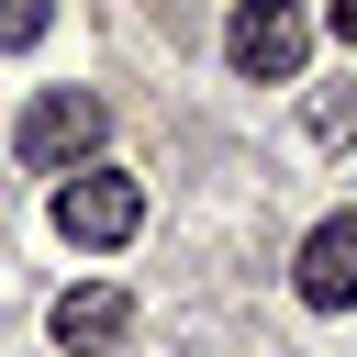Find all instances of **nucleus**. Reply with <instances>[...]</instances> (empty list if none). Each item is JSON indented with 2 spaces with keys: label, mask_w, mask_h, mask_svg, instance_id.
<instances>
[{
  "label": "nucleus",
  "mask_w": 357,
  "mask_h": 357,
  "mask_svg": "<svg viewBox=\"0 0 357 357\" xmlns=\"http://www.w3.org/2000/svg\"><path fill=\"white\" fill-rule=\"evenodd\" d=\"M301 56H312V11L301 0H234V22H223V67L234 78H301Z\"/></svg>",
  "instance_id": "1"
},
{
  "label": "nucleus",
  "mask_w": 357,
  "mask_h": 357,
  "mask_svg": "<svg viewBox=\"0 0 357 357\" xmlns=\"http://www.w3.org/2000/svg\"><path fill=\"white\" fill-rule=\"evenodd\" d=\"M100 134H112L100 89H45V100L11 123V156H22V167H78V156H100Z\"/></svg>",
  "instance_id": "2"
},
{
  "label": "nucleus",
  "mask_w": 357,
  "mask_h": 357,
  "mask_svg": "<svg viewBox=\"0 0 357 357\" xmlns=\"http://www.w3.org/2000/svg\"><path fill=\"white\" fill-rule=\"evenodd\" d=\"M134 223H145V190H134L123 167H89V156H78V178L56 190V234H67V245H123Z\"/></svg>",
  "instance_id": "3"
},
{
  "label": "nucleus",
  "mask_w": 357,
  "mask_h": 357,
  "mask_svg": "<svg viewBox=\"0 0 357 357\" xmlns=\"http://www.w3.org/2000/svg\"><path fill=\"white\" fill-rule=\"evenodd\" d=\"M290 290H301L312 312H346V301H357V212H324V223L301 234V257H290Z\"/></svg>",
  "instance_id": "4"
},
{
  "label": "nucleus",
  "mask_w": 357,
  "mask_h": 357,
  "mask_svg": "<svg viewBox=\"0 0 357 357\" xmlns=\"http://www.w3.org/2000/svg\"><path fill=\"white\" fill-rule=\"evenodd\" d=\"M45 324H56V346H112V335L134 324V301H123L112 279H78V290H56V312H45Z\"/></svg>",
  "instance_id": "5"
},
{
  "label": "nucleus",
  "mask_w": 357,
  "mask_h": 357,
  "mask_svg": "<svg viewBox=\"0 0 357 357\" xmlns=\"http://www.w3.org/2000/svg\"><path fill=\"white\" fill-rule=\"evenodd\" d=\"M312 134H324V145H357V89H324V100H312Z\"/></svg>",
  "instance_id": "6"
},
{
  "label": "nucleus",
  "mask_w": 357,
  "mask_h": 357,
  "mask_svg": "<svg viewBox=\"0 0 357 357\" xmlns=\"http://www.w3.org/2000/svg\"><path fill=\"white\" fill-rule=\"evenodd\" d=\"M45 22H56V0H0V45H33Z\"/></svg>",
  "instance_id": "7"
},
{
  "label": "nucleus",
  "mask_w": 357,
  "mask_h": 357,
  "mask_svg": "<svg viewBox=\"0 0 357 357\" xmlns=\"http://www.w3.org/2000/svg\"><path fill=\"white\" fill-rule=\"evenodd\" d=\"M324 22H335V33H346V45H357V0H324Z\"/></svg>",
  "instance_id": "8"
}]
</instances>
